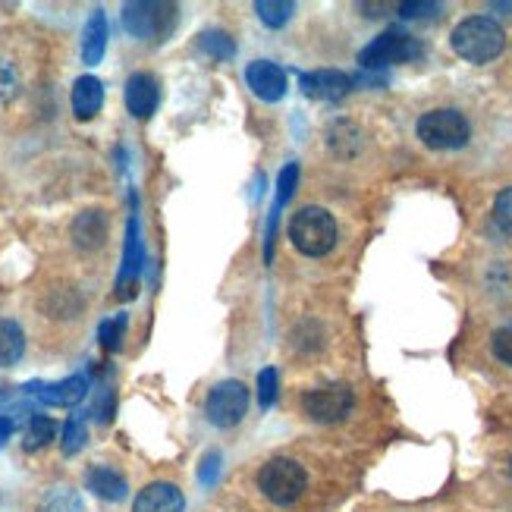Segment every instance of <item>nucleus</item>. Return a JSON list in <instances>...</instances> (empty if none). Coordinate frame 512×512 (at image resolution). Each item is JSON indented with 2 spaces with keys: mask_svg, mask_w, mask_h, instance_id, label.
<instances>
[{
  "mask_svg": "<svg viewBox=\"0 0 512 512\" xmlns=\"http://www.w3.org/2000/svg\"><path fill=\"white\" fill-rule=\"evenodd\" d=\"M453 51L469 60V63H487L503 54L506 48V35L503 26L494 22L491 16H469L462 19L459 26L453 29Z\"/></svg>",
  "mask_w": 512,
  "mask_h": 512,
  "instance_id": "1",
  "label": "nucleus"
},
{
  "mask_svg": "<svg viewBox=\"0 0 512 512\" xmlns=\"http://www.w3.org/2000/svg\"><path fill=\"white\" fill-rule=\"evenodd\" d=\"M289 239L308 258L327 255L333 249V242H337V220L324 208H302L293 217V224H289Z\"/></svg>",
  "mask_w": 512,
  "mask_h": 512,
  "instance_id": "2",
  "label": "nucleus"
},
{
  "mask_svg": "<svg viewBox=\"0 0 512 512\" xmlns=\"http://www.w3.org/2000/svg\"><path fill=\"white\" fill-rule=\"evenodd\" d=\"M418 139L428 148L437 151H450V148H462L472 139V126L459 110L453 107H440V110H428L425 117L418 120Z\"/></svg>",
  "mask_w": 512,
  "mask_h": 512,
  "instance_id": "3",
  "label": "nucleus"
},
{
  "mask_svg": "<svg viewBox=\"0 0 512 512\" xmlns=\"http://www.w3.org/2000/svg\"><path fill=\"white\" fill-rule=\"evenodd\" d=\"M305 469L296 462V459H271L264 465V469L258 472V487H261V494L277 503V506H289V503H296L302 494H305Z\"/></svg>",
  "mask_w": 512,
  "mask_h": 512,
  "instance_id": "4",
  "label": "nucleus"
},
{
  "mask_svg": "<svg viewBox=\"0 0 512 512\" xmlns=\"http://www.w3.org/2000/svg\"><path fill=\"white\" fill-rule=\"evenodd\" d=\"M123 26L129 35L142 41H164L176 26V7L158 4V0H139L123 7Z\"/></svg>",
  "mask_w": 512,
  "mask_h": 512,
  "instance_id": "5",
  "label": "nucleus"
},
{
  "mask_svg": "<svg viewBox=\"0 0 512 512\" xmlns=\"http://www.w3.org/2000/svg\"><path fill=\"white\" fill-rule=\"evenodd\" d=\"M421 57V44L418 38L406 35V32H384V35H377L368 48L359 54V63L365 66V70H384V66H393V63H409Z\"/></svg>",
  "mask_w": 512,
  "mask_h": 512,
  "instance_id": "6",
  "label": "nucleus"
},
{
  "mask_svg": "<svg viewBox=\"0 0 512 512\" xmlns=\"http://www.w3.org/2000/svg\"><path fill=\"white\" fill-rule=\"evenodd\" d=\"M352 390L346 384H327L318 390H308L302 399V409L311 421H321V425H333V421H343L352 412Z\"/></svg>",
  "mask_w": 512,
  "mask_h": 512,
  "instance_id": "7",
  "label": "nucleus"
},
{
  "mask_svg": "<svg viewBox=\"0 0 512 512\" xmlns=\"http://www.w3.org/2000/svg\"><path fill=\"white\" fill-rule=\"evenodd\" d=\"M208 418H211V425L217 428H233L242 421V415H246L249 409V390L246 384H239V381H224V384H217L208 396Z\"/></svg>",
  "mask_w": 512,
  "mask_h": 512,
  "instance_id": "8",
  "label": "nucleus"
},
{
  "mask_svg": "<svg viewBox=\"0 0 512 512\" xmlns=\"http://www.w3.org/2000/svg\"><path fill=\"white\" fill-rule=\"evenodd\" d=\"M246 82L261 101H280L286 95V73L271 60H255L246 70Z\"/></svg>",
  "mask_w": 512,
  "mask_h": 512,
  "instance_id": "9",
  "label": "nucleus"
},
{
  "mask_svg": "<svg viewBox=\"0 0 512 512\" xmlns=\"http://www.w3.org/2000/svg\"><path fill=\"white\" fill-rule=\"evenodd\" d=\"M158 101H161V85L154 76L148 73H136L129 76L126 82V107L132 117H151L154 110H158Z\"/></svg>",
  "mask_w": 512,
  "mask_h": 512,
  "instance_id": "10",
  "label": "nucleus"
},
{
  "mask_svg": "<svg viewBox=\"0 0 512 512\" xmlns=\"http://www.w3.org/2000/svg\"><path fill=\"white\" fill-rule=\"evenodd\" d=\"M302 88L308 98H318V101H340L349 95L352 79L340 70H318V73H308L302 76Z\"/></svg>",
  "mask_w": 512,
  "mask_h": 512,
  "instance_id": "11",
  "label": "nucleus"
},
{
  "mask_svg": "<svg viewBox=\"0 0 512 512\" xmlns=\"http://www.w3.org/2000/svg\"><path fill=\"white\" fill-rule=\"evenodd\" d=\"M183 506H186V500L180 494V487L158 481V484H148L136 497L132 512H183Z\"/></svg>",
  "mask_w": 512,
  "mask_h": 512,
  "instance_id": "12",
  "label": "nucleus"
},
{
  "mask_svg": "<svg viewBox=\"0 0 512 512\" xmlns=\"http://www.w3.org/2000/svg\"><path fill=\"white\" fill-rule=\"evenodd\" d=\"M139 267H142V246H139V220L129 217V230H126V258H123V271H120V296H132V286H136L139 277Z\"/></svg>",
  "mask_w": 512,
  "mask_h": 512,
  "instance_id": "13",
  "label": "nucleus"
},
{
  "mask_svg": "<svg viewBox=\"0 0 512 512\" xmlns=\"http://www.w3.org/2000/svg\"><path fill=\"white\" fill-rule=\"evenodd\" d=\"M104 104V85L95 76H82L73 85V114L79 120H92Z\"/></svg>",
  "mask_w": 512,
  "mask_h": 512,
  "instance_id": "14",
  "label": "nucleus"
},
{
  "mask_svg": "<svg viewBox=\"0 0 512 512\" xmlns=\"http://www.w3.org/2000/svg\"><path fill=\"white\" fill-rule=\"evenodd\" d=\"M32 390H38V396L44 399V403H51V406H76L88 393V381L82 374H73V377H66V381H60V384H51V387L41 384V387H32Z\"/></svg>",
  "mask_w": 512,
  "mask_h": 512,
  "instance_id": "15",
  "label": "nucleus"
},
{
  "mask_svg": "<svg viewBox=\"0 0 512 512\" xmlns=\"http://www.w3.org/2000/svg\"><path fill=\"white\" fill-rule=\"evenodd\" d=\"M73 239L79 249H98L107 239V217L101 211H82L73 224Z\"/></svg>",
  "mask_w": 512,
  "mask_h": 512,
  "instance_id": "16",
  "label": "nucleus"
},
{
  "mask_svg": "<svg viewBox=\"0 0 512 512\" xmlns=\"http://www.w3.org/2000/svg\"><path fill=\"white\" fill-rule=\"evenodd\" d=\"M104 51H107V19H104V13H101V10H95V13H92V19L85 22L82 60H85L88 66H95V63H101Z\"/></svg>",
  "mask_w": 512,
  "mask_h": 512,
  "instance_id": "17",
  "label": "nucleus"
},
{
  "mask_svg": "<svg viewBox=\"0 0 512 512\" xmlns=\"http://www.w3.org/2000/svg\"><path fill=\"white\" fill-rule=\"evenodd\" d=\"M85 481L101 500H114L117 503V500L126 497V478L117 475L114 469H107V465H95V469H88Z\"/></svg>",
  "mask_w": 512,
  "mask_h": 512,
  "instance_id": "18",
  "label": "nucleus"
},
{
  "mask_svg": "<svg viewBox=\"0 0 512 512\" xmlns=\"http://www.w3.org/2000/svg\"><path fill=\"white\" fill-rule=\"evenodd\" d=\"M22 349H26V337H22L19 324L0 321V368L16 365L22 359Z\"/></svg>",
  "mask_w": 512,
  "mask_h": 512,
  "instance_id": "19",
  "label": "nucleus"
},
{
  "mask_svg": "<svg viewBox=\"0 0 512 512\" xmlns=\"http://www.w3.org/2000/svg\"><path fill=\"white\" fill-rule=\"evenodd\" d=\"M255 10H258V16H261L264 26L280 29V26H286L289 19H293L296 4H289V0H258Z\"/></svg>",
  "mask_w": 512,
  "mask_h": 512,
  "instance_id": "20",
  "label": "nucleus"
},
{
  "mask_svg": "<svg viewBox=\"0 0 512 512\" xmlns=\"http://www.w3.org/2000/svg\"><path fill=\"white\" fill-rule=\"evenodd\" d=\"M57 434V425L48 418V415H35L29 421V428H26V450H41V447H48V443L54 440Z\"/></svg>",
  "mask_w": 512,
  "mask_h": 512,
  "instance_id": "21",
  "label": "nucleus"
},
{
  "mask_svg": "<svg viewBox=\"0 0 512 512\" xmlns=\"http://www.w3.org/2000/svg\"><path fill=\"white\" fill-rule=\"evenodd\" d=\"M41 512H82V500L70 487H57L41 503Z\"/></svg>",
  "mask_w": 512,
  "mask_h": 512,
  "instance_id": "22",
  "label": "nucleus"
},
{
  "mask_svg": "<svg viewBox=\"0 0 512 512\" xmlns=\"http://www.w3.org/2000/svg\"><path fill=\"white\" fill-rule=\"evenodd\" d=\"M198 44H202V51H208V54L217 57V60H230V57L236 54V44H233L230 35H224V32H205Z\"/></svg>",
  "mask_w": 512,
  "mask_h": 512,
  "instance_id": "23",
  "label": "nucleus"
},
{
  "mask_svg": "<svg viewBox=\"0 0 512 512\" xmlns=\"http://www.w3.org/2000/svg\"><path fill=\"white\" fill-rule=\"evenodd\" d=\"M85 421L79 415H73L70 421H66V428H63V453L66 456H73L85 447Z\"/></svg>",
  "mask_w": 512,
  "mask_h": 512,
  "instance_id": "24",
  "label": "nucleus"
},
{
  "mask_svg": "<svg viewBox=\"0 0 512 512\" xmlns=\"http://www.w3.org/2000/svg\"><path fill=\"white\" fill-rule=\"evenodd\" d=\"M274 399H277V368H264L258 374V403L261 409H267L274 406Z\"/></svg>",
  "mask_w": 512,
  "mask_h": 512,
  "instance_id": "25",
  "label": "nucleus"
},
{
  "mask_svg": "<svg viewBox=\"0 0 512 512\" xmlns=\"http://www.w3.org/2000/svg\"><path fill=\"white\" fill-rule=\"evenodd\" d=\"M494 220H497V227L512 236V189H503L497 195V202H494Z\"/></svg>",
  "mask_w": 512,
  "mask_h": 512,
  "instance_id": "26",
  "label": "nucleus"
},
{
  "mask_svg": "<svg viewBox=\"0 0 512 512\" xmlns=\"http://www.w3.org/2000/svg\"><path fill=\"white\" fill-rule=\"evenodd\" d=\"M296 180H299V167L296 164H286L283 167V173H280V183H277V208H283L289 198H293V192H296Z\"/></svg>",
  "mask_w": 512,
  "mask_h": 512,
  "instance_id": "27",
  "label": "nucleus"
},
{
  "mask_svg": "<svg viewBox=\"0 0 512 512\" xmlns=\"http://www.w3.org/2000/svg\"><path fill=\"white\" fill-rule=\"evenodd\" d=\"M123 330H126V315H117L101 324V343L104 349H117L120 340H123Z\"/></svg>",
  "mask_w": 512,
  "mask_h": 512,
  "instance_id": "28",
  "label": "nucleus"
},
{
  "mask_svg": "<svg viewBox=\"0 0 512 512\" xmlns=\"http://www.w3.org/2000/svg\"><path fill=\"white\" fill-rule=\"evenodd\" d=\"M494 355L500 362L512 365V324H506L494 333Z\"/></svg>",
  "mask_w": 512,
  "mask_h": 512,
  "instance_id": "29",
  "label": "nucleus"
},
{
  "mask_svg": "<svg viewBox=\"0 0 512 512\" xmlns=\"http://www.w3.org/2000/svg\"><path fill=\"white\" fill-rule=\"evenodd\" d=\"M16 88H19V79H16V70L10 63L0 60V104L10 101L16 95Z\"/></svg>",
  "mask_w": 512,
  "mask_h": 512,
  "instance_id": "30",
  "label": "nucleus"
},
{
  "mask_svg": "<svg viewBox=\"0 0 512 512\" xmlns=\"http://www.w3.org/2000/svg\"><path fill=\"white\" fill-rule=\"evenodd\" d=\"M399 13H403L406 19H428V16H437L440 13V4H425V0H421V4H399Z\"/></svg>",
  "mask_w": 512,
  "mask_h": 512,
  "instance_id": "31",
  "label": "nucleus"
},
{
  "mask_svg": "<svg viewBox=\"0 0 512 512\" xmlns=\"http://www.w3.org/2000/svg\"><path fill=\"white\" fill-rule=\"evenodd\" d=\"M110 412H114V393H110L107 387H101L98 406H95V418L98 421H110Z\"/></svg>",
  "mask_w": 512,
  "mask_h": 512,
  "instance_id": "32",
  "label": "nucleus"
},
{
  "mask_svg": "<svg viewBox=\"0 0 512 512\" xmlns=\"http://www.w3.org/2000/svg\"><path fill=\"white\" fill-rule=\"evenodd\" d=\"M217 465H220V456H217V453H208L205 462H202V472H198L202 484H214V478H217Z\"/></svg>",
  "mask_w": 512,
  "mask_h": 512,
  "instance_id": "33",
  "label": "nucleus"
},
{
  "mask_svg": "<svg viewBox=\"0 0 512 512\" xmlns=\"http://www.w3.org/2000/svg\"><path fill=\"white\" fill-rule=\"evenodd\" d=\"M13 428H16V421L10 415H0V447H4V443L10 440Z\"/></svg>",
  "mask_w": 512,
  "mask_h": 512,
  "instance_id": "34",
  "label": "nucleus"
},
{
  "mask_svg": "<svg viewBox=\"0 0 512 512\" xmlns=\"http://www.w3.org/2000/svg\"><path fill=\"white\" fill-rule=\"evenodd\" d=\"M509 475H512V462H509Z\"/></svg>",
  "mask_w": 512,
  "mask_h": 512,
  "instance_id": "35",
  "label": "nucleus"
},
{
  "mask_svg": "<svg viewBox=\"0 0 512 512\" xmlns=\"http://www.w3.org/2000/svg\"><path fill=\"white\" fill-rule=\"evenodd\" d=\"M0 399H4V390H0Z\"/></svg>",
  "mask_w": 512,
  "mask_h": 512,
  "instance_id": "36",
  "label": "nucleus"
}]
</instances>
